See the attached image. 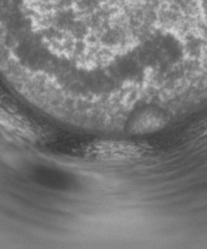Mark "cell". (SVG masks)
Segmentation results:
<instances>
[{"mask_svg":"<svg viewBox=\"0 0 207 249\" xmlns=\"http://www.w3.org/2000/svg\"><path fill=\"white\" fill-rule=\"evenodd\" d=\"M133 122L135 124L138 123V126L135 127H138V130H141L143 133L154 132L165 126L168 122V117L161 109L155 107L144 108L137 113Z\"/></svg>","mask_w":207,"mask_h":249,"instance_id":"1","label":"cell"}]
</instances>
